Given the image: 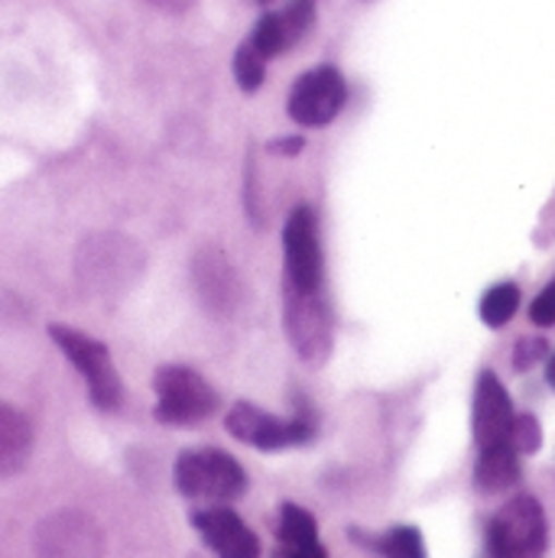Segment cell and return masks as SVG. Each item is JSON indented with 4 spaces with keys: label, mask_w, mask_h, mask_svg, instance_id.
<instances>
[{
    "label": "cell",
    "mask_w": 555,
    "mask_h": 558,
    "mask_svg": "<svg viewBox=\"0 0 555 558\" xmlns=\"http://www.w3.org/2000/svg\"><path fill=\"white\" fill-rule=\"evenodd\" d=\"M345 101H348V85L341 72L335 65H318L302 78H295V85L289 88L286 111L302 128H325L341 114Z\"/></svg>",
    "instance_id": "obj_7"
},
{
    "label": "cell",
    "mask_w": 555,
    "mask_h": 558,
    "mask_svg": "<svg viewBox=\"0 0 555 558\" xmlns=\"http://www.w3.org/2000/svg\"><path fill=\"white\" fill-rule=\"evenodd\" d=\"M530 322L540 325V328L555 325V279L536 295V299H533V305H530Z\"/></svg>",
    "instance_id": "obj_22"
},
{
    "label": "cell",
    "mask_w": 555,
    "mask_h": 558,
    "mask_svg": "<svg viewBox=\"0 0 555 558\" xmlns=\"http://www.w3.org/2000/svg\"><path fill=\"white\" fill-rule=\"evenodd\" d=\"M546 513L536 497L520 494L494 513L487 526L491 558H540L546 553Z\"/></svg>",
    "instance_id": "obj_2"
},
{
    "label": "cell",
    "mask_w": 555,
    "mask_h": 558,
    "mask_svg": "<svg viewBox=\"0 0 555 558\" xmlns=\"http://www.w3.org/2000/svg\"><path fill=\"white\" fill-rule=\"evenodd\" d=\"M195 289L202 295V302L218 312V315H228L238 308L241 302V279L234 274L231 260L221 254V251H202L195 257Z\"/></svg>",
    "instance_id": "obj_13"
},
{
    "label": "cell",
    "mask_w": 555,
    "mask_h": 558,
    "mask_svg": "<svg viewBox=\"0 0 555 558\" xmlns=\"http://www.w3.org/2000/svg\"><path fill=\"white\" fill-rule=\"evenodd\" d=\"M517 308H520V289H517V282H497L481 299V318L491 328H504L517 315Z\"/></svg>",
    "instance_id": "obj_18"
},
{
    "label": "cell",
    "mask_w": 555,
    "mask_h": 558,
    "mask_svg": "<svg viewBox=\"0 0 555 558\" xmlns=\"http://www.w3.org/2000/svg\"><path fill=\"white\" fill-rule=\"evenodd\" d=\"M49 335L59 344V351L69 357V364L85 377L92 403L105 413H114L124 403V384L118 377L111 351L98 338H92L79 328H69V325H52Z\"/></svg>",
    "instance_id": "obj_1"
},
{
    "label": "cell",
    "mask_w": 555,
    "mask_h": 558,
    "mask_svg": "<svg viewBox=\"0 0 555 558\" xmlns=\"http://www.w3.org/2000/svg\"><path fill=\"white\" fill-rule=\"evenodd\" d=\"M33 546L39 558H101L105 530L82 510H59L36 526Z\"/></svg>",
    "instance_id": "obj_6"
},
{
    "label": "cell",
    "mask_w": 555,
    "mask_h": 558,
    "mask_svg": "<svg viewBox=\"0 0 555 558\" xmlns=\"http://www.w3.org/2000/svg\"><path fill=\"white\" fill-rule=\"evenodd\" d=\"M274 558H325L322 546H312V549H289V546H279Z\"/></svg>",
    "instance_id": "obj_23"
},
{
    "label": "cell",
    "mask_w": 555,
    "mask_h": 558,
    "mask_svg": "<svg viewBox=\"0 0 555 558\" xmlns=\"http://www.w3.org/2000/svg\"><path fill=\"white\" fill-rule=\"evenodd\" d=\"M176 487L192 500H234L248 490V474L228 451L202 448L176 461Z\"/></svg>",
    "instance_id": "obj_3"
},
{
    "label": "cell",
    "mask_w": 555,
    "mask_h": 558,
    "mask_svg": "<svg viewBox=\"0 0 555 558\" xmlns=\"http://www.w3.org/2000/svg\"><path fill=\"white\" fill-rule=\"evenodd\" d=\"M261 3H270V0H261Z\"/></svg>",
    "instance_id": "obj_27"
},
{
    "label": "cell",
    "mask_w": 555,
    "mask_h": 558,
    "mask_svg": "<svg viewBox=\"0 0 555 558\" xmlns=\"http://www.w3.org/2000/svg\"><path fill=\"white\" fill-rule=\"evenodd\" d=\"M282 318L286 335L295 348V354L309 364H322L331 351V312L318 292H302L286 286L282 295Z\"/></svg>",
    "instance_id": "obj_5"
},
{
    "label": "cell",
    "mask_w": 555,
    "mask_h": 558,
    "mask_svg": "<svg viewBox=\"0 0 555 558\" xmlns=\"http://www.w3.org/2000/svg\"><path fill=\"white\" fill-rule=\"evenodd\" d=\"M309 3H312V0H309Z\"/></svg>",
    "instance_id": "obj_28"
},
{
    "label": "cell",
    "mask_w": 555,
    "mask_h": 558,
    "mask_svg": "<svg viewBox=\"0 0 555 558\" xmlns=\"http://www.w3.org/2000/svg\"><path fill=\"white\" fill-rule=\"evenodd\" d=\"M279 546H289V549H312V546H322L318 543V530H315V520L309 510L295 507V504H282L277 523Z\"/></svg>",
    "instance_id": "obj_17"
},
{
    "label": "cell",
    "mask_w": 555,
    "mask_h": 558,
    "mask_svg": "<svg viewBox=\"0 0 555 558\" xmlns=\"http://www.w3.org/2000/svg\"><path fill=\"white\" fill-rule=\"evenodd\" d=\"M358 543H364L371 553L384 558H425V543H422V533L417 526H394L390 533L384 536H374V539H364L358 530L351 533Z\"/></svg>",
    "instance_id": "obj_16"
},
{
    "label": "cell",
    "mask_w": 555,
    "mask_h": 558,
    "mask_svg": "<svg viewBox=\"0 0 555 558\" xmlns=\"http://www.w3.org/2000/svg\"><path fill=\"white\" fill-rule=\"evenodd\" d=\"M234 78L244 92H257L267 78V59L251 46V39L234 56Z\"/></svg>",
    "instance_id": "obj_19"
},
{
    "label": "cell",
    "mask_w": 555,
    "mask_h": 558,
    "mask_svg": "<svg viewBox=\"0 0 555 558\" xmlns=\"http://www.w3.org/2000/svg\"><path fill=\"white\" fill-rule=\"evenodd\" d=\"M282 257H286V286L302 292L322 289V244L318 221L309 205L292 208L282 228Z\"/></svg>",
    "instance_id": "obj_9"
},
{
    "label": "cell",
    "mask_w": 555,
    "mask_h": 558,
    "mask_svg": "<svg viewBox=\"0 0 555 558\" xmlns=\"http://www.w3.org/2000/svg\"><path fill=\"white\" fill-rule=\"evenodd\" d=\"M156 418L166 425H198L218 410L215 387L192 367H159L156 380Z\"/></svg>",
    "instance_id": "obj_4"
},
{
    "label": "cell",
    "mask_w": 555,
    "mask_h": 558,
    "mask_svg": "<svg viewBox=\"0 0 555 558\" xmlns=\"http://www.w3.org/2000/svg\"><path fill=\"white\" fill-rule=\"evenodd\" d=\"M546 354H550L546 338H520L517 348H514V367H517V371H530V367H536Z\"/></svg>",
    "instance_id": "obj_21"
},
{
    "label": "cell",
    "mask_w": 555,
    "mask_h": 558,
    "mask_svg": "<svg viewBox=\"0 0 555 558\" xmlns=\"http://www.w3.org/2000/svg\"><path fill=\"white\" fill-rule=\"evenodd\" d=\"M520 481V454L504 441L494 448H481L478 468H474V484L484 494H500Z\"/></svg>",
    "instance_id": "obj_15"
},
{
    "label": "cell",
    "mask_w": 555,
    "mask_h": 558,
    "mask_svg": "<svg viewBox=\"0 0 555 558\" xmlns=\"http://www.w3.org/2000/svg\"><path fill=\"white\" fill-rule=\"evenodd\" d=\"M507 445L517 451V454H536L540 445H543V425L536 416H514V425H510V438Z\"/></svg>",
    "instance_id": "obj_20"
},
{
    "label": "cell",
    "mask_w": 555,
    "mask_h": 558,
    "mask_svg": "<svg viewBox=\"0 0 555 558\" xmlns=\"http://www.w3.org/2000/svg\"><path fill=\"white\" fill-rule=\"evenodd\" d=\"M228 432L244 441V445H254L261 451H279V448H292V445H305L312 441L315 435V422L309 416H292L279 418L264 413L261 407L254 403H238L228 418H225Z\"/></svg>",
    "instance_id": "obj_8"
},
{
    "label": "cell",
    "mask_w": 555,
    "mask_h": 558,
    "mask_svg": "<svg viewBox=\"0 0 555 558\" xmlns=\"http://www.w3.org/2000/svg\"><path fill=\"white\" fill-rule=\"evenodd\" d=\"M33 451V428L23 413L0 403V477L26 468Z\"/></svg>",
    "instance_id": "obj_14"
},
{
    "label": "cell",
    "mask_w": 555,
    "mask_h": 558,
    "mask_svg": "<svg viewBox=\"0 0 555 558\" xmlns=\"http://www.w3.org/2000/svg\"><path fill=\"white\" fill-rule=\"evenodd\" d=\"M192 523L218 558H261V539L234 510L225 507L198 510Z\"/></svg>",
    "instance_id": "obj_11"
},
{
    "label": "cell",
    "mask_w": 555,
    "mask_h": 558,
    "mask_svg": "<svg viewBox=\"0 0 555 558\" xmlns=\"http://www.w3.org/2000/svg\"><path fill=\"white\" fill-rule=\"evenodd\" d=\"M146 3H153V7H159L166 13H182V10L195 7V0H146Z\"/></svg>",
    "instance_id": "obj_24"
},
{
    "label": "cell",
    "mask_w": 555,
    "mask_h": 558,
    "mask_svg": "<svg viewBox=\"0 0 555 558\" xmlns=\"http://www.w3.org/2000/svg\"><path fill=\"white\" fill-rule=\"evenodd\" d=\"M546 380H550V387L555 390V354L550 357V364H546Z\"/></svg>",
    "instance_id": "obj_26"
},
{
    "label": "cell",
    "mask_w": 555,
    "mask_h": 558,
    "mask_svg": "<svg viewBox=\"0 0 555 558\" xmlns=\"http://www.w3.org/2000/svg\"><path fill=\"white\" fill-rule=\"evenodd\" d=\"M514 403L507 397V387L484 371L478 377L474 387V413H471V425H474V441L478 448H494L504 445L510 438V425H514Z\"/></svg>",
    "instance_id": "obj_10"
},
{
    "label": "cell",
    "mask_w": 555,
    "mask_h": 558,
    "mask_svg": "<svg viewBox=\"0 0 555 558\" xmlns=\"http://www.w3.org/2000/svg\"><path fill=\"white\" fill-rule=\"evenodd\" d=\"M312 23H315V3H309V0H292L286 10L267 13V16L254 26L251 46H254L264 59H274L279 52L292 49L295 43H302V36L312 29Z\"/></svg>",
    "instance_id": "obj_12"
},
{
    "label": "cell",
    "mask_w": 555,
    "mask_h": 558,
    "mask_svg": "<svg viewBox=\"0 0 555 558\" xmlns=\"http://www.w3.org/2000/svg\"><path fill=\"white\" fill-rule=\"evenodd\" d=\"M270 149H274V153H286V156H289V153H299V149H302V140H299V137L277 140V143H274Z\"/></svg>",
    "instance_id": "obj_25"
}]
</instances>
